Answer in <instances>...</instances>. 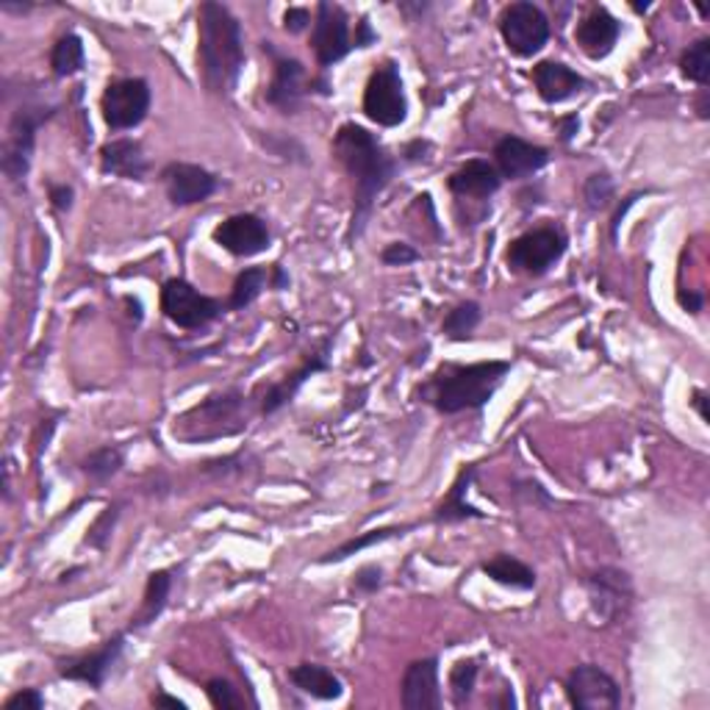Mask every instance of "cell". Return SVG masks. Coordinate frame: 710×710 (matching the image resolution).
Returning a JSON list of instances; mask_svg holds the SVG:
<instances>
[{"label":"cell","mask_w":710,"mask_h":710,"mask_svg":"<svg viewBox=\"0 0 710 710\" xmlns=\"http://www.w3.org/2000/svg\"><path fill=\"white\" fill-rule=\"evenodd\" d=\"M519 486H522V488H516L519 495H525L531 502H541V506H552V502H556L550 495H547V488H544L538 481H522Z\"/></svg>","instance_id":"47"},{"label":"cell","mask_w":710,"mask_h":710,"mask_svg":"<svg viewBox=\"0 0 710 710\" xmlns=\"http://www.w3.org/2000/svg\"><path fill=\"white\" fill-rule=\"evenodd\" d=\"M311 50L322 70H331L350 57V14L339 3H331V0L316 3L314 23H311Z\"/></svg>","instance_id":"12"},{"label":"cell","mask_w":710,"mask_h":710,"mask_svg":"<svg viewBox=\"0 0 710 710\" xmlns=\"http://www.w3.org/2000/svg\"><path fill=\"white\" fill-rule=\"evenodd\" d=\"M331 350H334V336H327V339L322 341L316 350H311L309 356L303 359V364L297 366L295 372H289L284 381H275V384L259 386L261 414H264V416L278 414L281 408H286L291 400H295L297 391L303 389L309 377H314L316 372L331 370Z\"/></svg>","instance_id":"15"},{"label":"cell","mask_w":710,"mask_h":710,"mask_svg":"<svg viewBox=\"0 0 710 710\" xmlns=\"http://www.w3.org/2000/svg\"><path fill=\"white\" fill-rule=\"evenodd\" d=\"M594 616L606 624H619L633 608V581L619 566H599L583 581Z\"/></svg>","instance_id":"13"},{"label":"cell","mask_w":710,"mask_h":710,"mask_svg":"<svg viewBox=\"0 0 710 710\" xmlns=\"http://www.w3.org/2000/svg\"><path fill=\"white\" fill-rule=\"evenodd\" d=\"M123 652H125V633H117V636H112L109 642H103V647L95 649V652L64 663V667L59 669V674H62L64 680L84 683V686L100 692V688L105 686L109 674H112L114 669H117V663L123 661Z\"/></svg>","instance_id":"19"},{"label":"cell","mask_w":710,"mask_h":710,"mask_svg":"<svg viewBox=\"0 0 710 710\" xmlns=\"http://www.w3.org/2000/svg\"><path fill=\"white\" fill-rule=\"evenodd\" d=\"M311 23H314V17H311V9H306V7H289L284 12V28L289 34H303V32H309Z\"/></svg>","instance_id":"44"},{"label":"cell","mask_w":710,"mask_h":710,"mask_svg":"<svg viewBox=\"0 0 710 710\" xmlns=\"http://www.w3.org/2000/svg\"><path fill=\"white\" fill-rule=\"evenodd\" d=\"M100 173L123 180H145V175L150 173V161L145 155L142 142L130 136L109 139L100 148Z\"/></svg>","instance_id":"23"},{"label":"cell","mask_w":710,"mask_h":710,"mask_svg":"<svg viewBox=\"0 0 710 710\" xmlns=\"http://www.w3.org/2000/svg\"><path fill=\"white\" fill-rule=\"evenodd\" d=\"M697 114H699V120H708V117H710V105H708V89H702V98H699V103H697Z\"/></svg>","instance_id":"54"},{"label":"cell","mask_w":710,"mask_h":710,"mask_svg":"<svg viewBox=\"0 0 710 710\" xmlns=\"http://www.w3.org/2000/svg\"><path fill=\"white\" fill-rule=\"evenodd\" d=\"M566 697L581 710H613L622 705L616 680L594 663H581L569 672Z\"/></svg>","instance_id":"16"},{"label":"cell","mask_w":710,"mask_h":710,"mask_svg":"<svg viewBox=\"0 0 710 710\" xmlns=\"http://www.w3.org/2000/svg\"><path fill=\"white\" fill-rule=\"evenodd\" d=\"M334 155L352 180V216L347 241L356 245L370 225L377 195L400 173V161L381 142V136L359 123H345L336 130Z\"/></svg>","instance_id":"1"},{"label":"cell","mask_w":710,"mask_h":710,"mask_svg":"<svg viewBox=\"0 0 710 710\" xmlns=\"http://www.w3.org/2000/svg\"><path fill=\"white\" fill-rule=\"evenodd\" d=\"M483 322V309L477 300H463V303L452 306L447 311L445 322H441V334L450 341H466L472 339V334L477 331V325Z\"/></svg>","instance_id":"32"},{"label":"cell","mask_w":710,"mask_h":710,"mask_svg":"<svg viewBox=\"0 0 710 710\" xmlns=\"http://www.w3.org/2000/svg\"><path fill=\"white\" fill-rule=\"evenodd\" d=\"M400 702L406 710H439L445 705L439 686V658L408 663L402 674Z\"/></svg>","instance_id":"20"},{"label":"cell","mask_w":710,"mask_h":710,"mask_svg":"<svg viewBox=\"0 0 710 710\" xmlns=\"http://www.w3.org/2000/svg\"><path fill=\"white\" fill-rule=\"evenodd\" d=\"M366 117L381 128H397L408 120V95L402 84L400 64L395 59L377 64L372 70L370 80L364 87V103H361Z\"/></svg>","instance_id":"7"},{"label":"cell","mask_w":710,"mask_h":710,"mask_svg":"<svg viewBox=\"0 0 710 710\" xmlns=\"http://www.w3.org/2000/svg\"><path fill=\"white\" fill-rule=\"evenodd\" d=\"M477 674H481L477 658H463V661H458L456 667L450 669V699L456 708L470 705L477 686Z\"/></svg>","instance_id":"35"},{"label":"cell","mask_w":710,"mask_h":710,"mask_svg":"<svg viewBox=\"0 0 710 710\" xmlns=\"http://www.w3.org/2000/svg\"><path fill=\"white\" fill-rule=\"evenodd\" d=\"M45 697L37 692V688H23V692L12 694V697L3 702V710H42Z\"/></svg>","instance_id":"42"},{"label":"cell","mask_w":710,"mask_h":710,"mask_svg":"<svg viewBox=\"0 0 710 710\" xmlns=\"http://www.w3.org/2000/svg\"><path fill=\"white\" fill-rule=\"evenodd\" d=\"M123 466H125V450L117 445L98 447V450L89 452V456L80 461V472H84L92 483H98V486L112 481Z\"/></svg>","instance_id":"33"},{"label":"cell","mask_w":710,"mask_h":710,"mask_svg":"<svg viewBox=\"0 0 710 710\" xmlns=\"http://www.w3.org/2000/svg\"><path fill=\"white\" fill-rule=\"evenodd\" d=\"M161 311L180 331H203L228 309L216 297L203 295L189 281L170 278L167 284L161 286Z\"/></svg>","instance_id":"8"},{"label":"cell","mask_w":710,"mask_h":710,"mask_svg":"<svg viewBox=\"0 0 710 710\" xmlns=\"http://www.w3.org/2000/svg\"><path fill=\"white\" fill-rule=\"evenodd\" d=\"M427 153H431V142H425V139H414V142H408L406 148H402V161H408V164H420V161L427 159Z\"/></svg>","instance_id":"49"},{"label":"cell","mask_w":710,"mask_h":710,"mask_svg":"<svg viewBox=\"0 0 710 710\" xmlns=\"http://www.w3.org/2000/svg\"><path fill=\"white\" fill-rule=\"evenodd\" d=\"M153 92L145 78H114L105 84L103 98H100V112L103 123L120 134V130H134L142 125L150 114Z\"/></svg>","instance_id":"10"},{"label":"cell","mask_w":710,"mask_h":710,"mask_svg":"<svg viewBox=\"0 0 710 710\" xmlns=\"http://www.w3.org/2000/svg\"><path fill=\"white\" fill-rule=\"evenodd\" d=\"M87 67V50H84V39L75 32H67L59 37V42L50 50V70L57 78H70V75L84 73Z\"/></svg>","instance_id":"29"},{"label":"cell","mask_w":710,"mask_h":710,"mask_svg":"<svg viewBox=\"0 0 710 710\" xmlns=\"http://www.w3.org/2000/svg\"><path fill=\"white\" fill-rule=\"evenodd\" d=\"M475 477H477V466H463V470L458 472L450 491H447L445 500L436 506V513H433V519H436L439 525H458V522H466V519H486V513L477 511L475 506L466 502V495H470Z\"/></svg>","instance_id":"25"},{"label":"cell","mask_w":710,"mask_h":710,"mask_svg":"<svg viewBox=\"0 0 710 710\" xmlns=\"http://www.w3.org/2000/svg\"><path fill=\"white\" fill-rule=\"evenodd\" d=\"M613 195H616V184L608 173L588 175L586 184H583V200H586L588 211L608 209L613 203Z\"/></svg>","instance_id":"37"},{"label":"cell","mask_w":710,"mask_h":710,"mask_svg":"<svg viewBox=\"0 0 710 710\" xmlns=\"http://www.w3.org/2000/svg\"><path fill=\"white\" fill-rule=\"evenodd\" d=\"M500 34L513 57L533 59L550 42V17L531 0H516L502 9Z\"/></svg>","instance_id":"9"},{"label":"cell","mask_w":710,"mask_h":710,"mask_svg":"<svg viewBox=\"0 0 710 710\" xmlns=\"http://www.w3.org/2000/svg\"><path fill=\"white\" fill-rule=\"evenodd\" d=\"M250 422V400L245 391L225 389L214 391L198 406L175 416L173 436L186 441V445H200V441H216L228 439V436H239L241 431H248Z\"/></svg>","instance_id":"4"},{"label":"cell","mask_w":710,"mask_h":710,"mask_svg":"<svg viewBox=\"0 0 710 710\" xmlns=\"http://www.w3.org/2000/svg\"><path fill=\"white\" fill-rule=\"evenodd\" d=\"M705 402H708V395H705V389H694L692 406L697 408L699 420H708V408H705Z\"/></svg>","instance_id":"53"},{"label":"cell","mask_w":710,"mask_h":710,"mask_svg":"<svg viewBox=\"0 0 710 710\" xmlns=\"http://www.w3.org/2000/svg\"><path fill=\"white\" fill-rule=\"evenodd\" d=\"M205 697H209V702L220 710L245 708V699H241L239 694H236V688L223 677H211L209 683H205Z\"/></svg>","instance_id":"39"},{"label":"cell","mask_w":710,"mask_h":710,"mask_svg":"<svg viewBox=\"0 0 710 710\" xmlns=\"http://www.w3.org/2000/svg\"><path fill=\"white\" fill-rule=\"evenodd\" d=\"M266 286H270V270H264V266H248V270H241L239 275H236L234 289H231L225 309L228 311L250 309Z\"/></svg>","instance_id":"30"},{"label":"cell","mask_w":710,"mask_h":710,"mask_svg":"<svg viewBox=\"0 0 710 710\" xmlns=\"http://www.w3.org/2000/svg\"><path fill=\"white\" fill-rule=\"evenodd\" d=\"M533 87H536L538 98H541L544 103L558 105L583 95L591 84H588L577 70L569 67V64L547 59V62H538L536 67H533Z\"/></svg>","instance_id":"22"},{"label":"cell","mask_w":710,"mask_h":710,"mask_svg":"<svg viewBox=\"0 0 710 710\" xmlns=\"http://www.w3.org/2000/svg\"><path fill=\"white\" fill-rule=\"evenodd\" d=\"M406 531L408 527H402V525H389V527H377V531H370V533H361V536H352V538H347L345 544H339L336 550L325 552V556L320 558V563H341V561H347V558L370 550V547H375V544H384L395 536H406Z\"/></svg>","instance_id":"31"},{"label":"cell","mask_w":710,"mask_h":710,"mask_svg":"<svg viewBox=\"0 0 710 710\" xmlns=\"http://www.w3.org/2000/svg\"><path fill=\"white\" fill-rule=\"evenodd\" d=\"M153 705L155 708H175V710H186V702L178 697H170V694H153Z\"/></svg>","instance_id":"52"},{"label":"cell","mask_w":710,"mask_h":710,"mask_svg":"<svg viewBox=\"0 0 710 710\" xmlns=\"http://www.w3.org/2000/svg\"><path fill=\"white\" fill-rule=\"evenodd\" d=\"M372 45H377V32H372L370 17H361L359 23H356V39H352V48L366 50L372 48Z\"/></svg>","instance_id":"46"},{"label":"cell","mask_w":710,"mask_h":710,"mask_svg":"<svg viewBox=\"0 0 710 710\" xmlns=\"http://www.w3.org/2000/svg\"><path fill=\"white\" fill-rule=\"evenodd\" d=\"M550 164V150L544 145H533L516 134L502 136L495 145V167L502 180H525L541 173Z\"/></svg>","instance_id":"18"},{"label":"cell","mask_w":710,"mask_h":710,"mask_svg":"<svg viewBox=\"0 0 710 710\" xmlns=\"http://www.w3.org/2000/svg\"><path fill=\"white\" fill-rule=\"evenodd\" d=\"M633 9H636V12H647L649 3H633Z\"/></svg>","instance_id":"55"},{"label":"cell","mask_w":710,"mask_h":710,"mask_svg":"<svg viewBox=\"0 0 710 710\" xmlns=\"http://www.w3.org/2000/svg\"><path fill=\"white\" fill-rule=\"evenodd\" d=\"M245 34L225 3L205 0L198 9V75L216 98H231L245 70Z\"/></svg>","instance_id":"2"},{"label":"cell","mask_w":710,"mask_h":710,"mask_svg":"<svg viewBox=\"0 0 710 710\" xmlns=\"http://www.w3.org/2000/svg\"><path fill=\"white\" fill-rule=\"evenodd\" d=\"M420 259V250H416L414 245H408V241H391V245H386V248L381 250V261H384L386 266H408L416 264Z\"/></svg>","instance_id":"40"},{"label":"cell","mask_w":710,"mask_h":710,"mask_svg":"<svg viewBox=\"0 0 710 710\" xmlns=\"http://www.w3.org/2000/svg\"><path fill=\"white\" fill-rule=\"evenodd\" d=\"M289 284H291V278H289V272L284 270V264H272L270 266V286L275 291H284V289H289Z\"/></svg>","instance_id":"50"},{"label":"cell","mask_w":710,"mask_h":710,"mask_svg":"<svg viewBox=\"0 0 710 710\" xmlns=\"http://www.w3.org/2000/svg\"><path fill=\"white\" fill-rule=\"evenodd\" d=\"M619 37H622V23L611 14V9L594 7L586 17L577 23L575 42L591 62H602L613 53Z\"/></svg>","instance_id":"21"},{"label":"cell","mask_w":710,"mask_h":710,"mask_svg":"<svg viewBox=\"0 0 710 710\" xmlns=\"http://www.w3.org/2000/svg\"><path fill=\"white\" fill-rule=\"evenodd\" d=\"M289 683L297 692L320 702H336L345 694V683L322 663H297L295 669H289Z\"/></svg>","instance_id":"26"},{"label":"cell","mask_w":710,"mask_h":710,"mask_svg":"<svg viewBox=\"0 0 710 710\" xmlns=\"http://www.w3.org/2000/svg\"><path fill=\"white\" fill-rule=\"evenodd\" d=\"M117 522H120V502H112V506H105L103 511L98 513V519L89 525L87 536H84V544L92 547V550H105V544L112 541Z\"/></svg>","instance_id":"36"},{"label":"cell","mask_w":710,"mask_h":710,"mask_svg":"<svg viewBox=\"0 0 710 710\" xmlns=\"http://www.w3.org/2000/svg\"><path fill=\"white\" fill-rule=\"evenodd\" d=\"M447 189L456 198L491 200L502 189V175L497 173L495 161L470 159L447 178Z\"/></svg>","instance_id":"24"},{"label":"cell","mask_w":710,"mask_h":710,"mask_svg":"<svg viewBox=\"0 0 710 710\" xmlns=\"http://www.w3.org/2000/svg\"><path fill=\"white\" fill-rule=\"evenodd\" d=\"M569 248L566 231L558 223L538 225V228L525 231L522 236L508 245L506 264L508 270L516 275H527V278H541L558 261L563 259Z\"/></svg>","instance_id":"5"},{"label":"cell","mask_w":710,"mask_h":710,"mask_svg":"<svg viewBox=\"0 0 710 710\" xmlns=\"http://www.w3.org/2000/svg\"><path fill=\"white\" fill-rule=\"evenodd\" d=\"M636 200H638V195H631V198L624 200V205H622V209H619L616 214H613V220H611V239H613V241L619 239V225H622L624 214H627V209H631V205L636 203Z\"/></svg>","instance_id":"51"},{"label":"cell","mask_w":710,"mask_h":710,"mask_svg":"<svg viewBox=\"0 0 710 710\" xmlns=\"http://www.w3.org/2000/svg\"><path fill=\"white\" fill-rule=\"evenodd\" d=\"M261 50L272 57V78L266 84L264 100L278 114L291 117V114L300 112L306 95L311 92L309 70H306V64L300 59L278 53L272 42H261Z\"/></svg>","instance_id":"11"},{"label":"cell","mask_w":710,"mask_h":710,"mask_svg":"<svg viewBox=\"0 0 710 710\" xmlns=\"http://www.w3.org/2000/svg\"><path fill=\"white\" fill-rule=\"evenodd\" d=\"M384 586V569L377 563H364L352 577V591L356 594H375Z\"/></svg>","instance_id":"41"},{"label":"cell","mask_w":710,"mask_h":710,"mask_svg":"<svg viewBox=\"0 0 710 710\" xmlns=\"http://www.w3.org/2000/svg\"><path fill=\"white\" fill-rule=\"evenodd\" d=\"M48 198H50V209L57 211V214H67V211L73 209L75 189L70 184H50Z\"/></svg>","instance_id":"43"},{"label":"cell","mask_w":710,"mask_h":710,"mask_svg":"<svg viewBox=\"0 0 710 710\" xmlns=\"http://www.w3.org/2000/svg\"><path fill=\"white\" fill-rule=\"evenodd\" d=\"M53 117V109L45 105H20L12 114L3 139V153H0V170L12 184H25L32 173L34 150H37V130L45 120Z\"/></svg>","instance_id":"6"},{"label":"cell","mask_w":710,"mask_h":710,"mask_svg":"<svg viewBox=\"0 0 710 710\" xmlns=\"http://www.w3.org/2000/svg\"><path fill=\"white\" fill-rule=\"evenodd\" d=\"M677 303H680V309L697 316L699 311L705 309V295L702 291H694V289H688V291L677 289Z\"/></svg>","instance_id":"48"},{"label":"cell","mask_w":710,"mask_h":710,"mask_svg":"<svg viewBox=\"0 0 710 710\" xmlns=\"http://www.w3.org/2000/svg\"><path fill=\"white\" fill-rule=\"evenodd\" d=\"M483 575L491 577L497 586L513 588V591H533L538 583L533 566H527L525 561H519L516 556H508V552H497L495 558L481 563Z\"/></svg>","instance_id":"28"},{"label":"cell","mask_w":710,"mask_h":710,"mask_svg":"<svg viewBox=\"0 0 710 710\" xmlns=\"http://www.w3.org/2000/svg\"><path fill=\"white\" fill-rule=\"evenodd\" d=\"M170 594H173V572H167V569L150 572L148 586H145L142 606H139V611L130 616L128 631H145V627H150V624L164 613V608H167Z\"/></svg>","instance_id":"27"},{"label":"cell","mask_w":710,"mask_h":710,"mask_svg":"<svg viewBox=\"0 0 710 710\" xmlns=\"http://www.w3.org/2000/svg\"><path fill=\"white\" fill-rule=\"evenodd\" d=\"M248 461H253V456L245 450H239V452H234V456L216 458V461H205L203 472L205 475H216V477L245 475V472H248Z\"/></svg>","instance_id":"38"},{"label":"cell","mask_w":710,"mask_h":710,"mask_svg":"<svg viewBox=\"0 0 710 710\" xmlns=\"http://www.w3.org/2000/svg\"><path fill=\"white\" fill-rule=\"evenodd\" d=\"M680 73L683 78L694 80L699 87H708L710 80V39L702 37L697 39L694 45H688L683 50V57H680Z\"/></svg>","instance_id":"34"},{"label":"cell","mask_w":710,"mask_h":710,"mask_svg":"<svg viewBox=\"0 0 710 710\" xmlns=\"http://www.w3.org/2000/svg\"><path fill=\"white\" fill-rule=\"evenodd\" d=\"M214 245L231 253L234 259H253L272 248V231L264 216L259 214H234L225 216L211 234Z\"/></svg>","instance_id":"14"},{"label":"cell","mask_w":710,"mask_h":710,"mask_svg":"<svg viewBox=\"0 0 710 710\" xmlns=\"http://www.w3.org/2000/svg\"><path fill=\"white\" fill-rule=\"evenodd\" d=\"M556 130H558V142L561 145H572V139L581 130V117L577 114H566V117L556 120Z\"/></svg>","instance_id":"45"},{"label":"cell","mask_w":710,"mask_h":710,"mask_svg":"<svg viewBox=\"0 0 710 710\" xmlns=\"http://www.w3.org/2000/svg\"><path fill=\"white\" fill-rule=\"evenodd\" d=\"M161 184H164L170 203L178 209L205 203L220 189V178L214 173L189 161H170L167 167L161 170Z\"/></svg>","instance_id":"17"},{"label":"cell","mask_w":710,"mask_h":710,"mask_svg":"<svg viewBox=\"0 0 710 710\" xmlns=\"http://www.w3.org/2000/svg\"><path fill=\"white\" fill-rule=\"evenodd\" d=\"M511 370V361L497 359L475 361V364H445L433 372L425 386H420V395L445 416L483 411Z\"/></svg>","instance_id":"3"}]
</instances>
